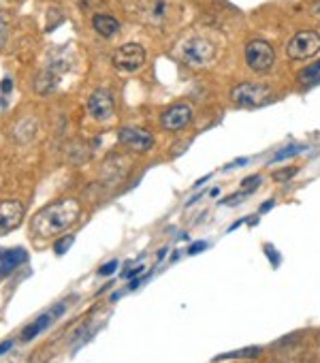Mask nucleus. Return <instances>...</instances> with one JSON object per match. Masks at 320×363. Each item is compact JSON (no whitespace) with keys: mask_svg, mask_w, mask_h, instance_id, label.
Instances as JSON below:
<instances>
[{"mask_svg":"<svg viewBox=\"0 0 320 363\" xmlns=\"http://www.w3.org/2000/svg\"><path fill=\"white\" fill-rule=\"evenodd\" d=\"M92 26H94V30H96L101 37H105V39H111V37H115V34L120 32V22H117L115 18H111V15H105V13L94 15V18H92Z\"/></svg>","mask_w":320,"mask_h":363,"instance_id":"nucleus-12","label":"nucleus"},{"mask_svg":"<svg viewBox=\"0 0 320 363\" xmlns=\"http://www.w3.org/2000/svg\"><path fill=\"white\" fill-rule=\"evenodd\" d=\"M190 120H192V109H190V105H184V103H181V105L169 107V109L162 113L160 125H162L165 131L175 133V131H181L184 127H188Z\"/></svg>","mask_w":320,"mask_h":363,"instance_id":"nucleus-7","label":"nucleus"},{"mask_svg":"<svg viewBox=\"0 0 320 363\" xmlns=\"http://www.w3.org/2000/svg\"><path fill=\"white\" fill-rule=\"evenodd\" d=\"M117 269V261H109L107 265H103L101 269H98V274L101 276H109V274H113Z\"/></svg>","mask_w":320,"mask_h":363,"instance_id":"nucleus-23","label":"nucleus"},{"mask_svg":"<svg viewBox=\"0 0 320 363\" xmlns=\"http://www.w3.org/2000/svg\"><path fill=\"white\" fill-rule=\"evenodd\" d=\"M146 63V49L139 43H126L115 49L113 53V65L124 71V73H133L139 71Z\"/></svg>","mask_w":320,"mask_h":363,"instance_id":"nucleus-5","label":"nucleus"},{"mask_svg":"<svg viewBox=\"0 0 320 363\" xmlns=\"http://www.w3.org/2000/svg\"><path fill=\"white\" fill-rule=\"evenodd\" d=\"M26 261H28V255L22 248L0 250V274H9V272H13L15 267H20Z\"/></svg>","mask_w":320,"mask_h":363,"instance_id":"nucleus-11","label":"nucleus"},{"mask_svg":"<svg viewBox=\"0 0 320 363\" xmlns=\"http://www.w3.org/2000/svg\"><path fill=\"white\" fill-rule=\"evenodd\" d=\"M261 352V348H245V350H237V352H231V355H224L220 359H226V357H256Z\"/></svg>","mask_w":320,"mask_h":363,"instance_id":"nucleus-19","label":"nucleus"},{"mask_svg":"<svg viewBox=\"0 0 320 363\" xmlns=\"http://www.w3.org/2000/svg\"><path fill=\"white\" fill-rule=\"evenodd\" d=\"M73 235H67V237H62V239H58L56 241V246H53V250H56V255H64L69 248H71V244H73Z\"/></svg>","mask_w":320,"mask_h":363,"instance_id":"nucleus-17","label":"nucleus"},{"mask_svg":"<svg viewBox=\"0 0 320 363\" xmlns=\"http://www.w3.org/2000/svg\"><path fill=\"white\" fill-rule=\"evenodd\" d=\"M120 141L126 146V148H131L135 152H148L154 148V137L143 131V129H135V127H124L120 131Z\"/></svg>","mask_w":320,"mask_h":363,"instance_id":"nucleus-9","label":"nucleus"},{"mask_svg":"<svg viewBox=\"0 0 320 363\" xmlns=\"http://www.w3.org/2000/svg\"><path fill=\"white\" fill-rule=\"evenodd\" d=\"M53 86H56V77H53L51 73H43V75H39V79H37V92H41V94L51 92V90H53Z\"/></svg>","mask_w":320,"mask_h":363,"instance_id":"nucleus-15","label":"nucleus"},{"mask_svg":"<svg viewBox=\"0 0 320 363\" xmlns=\"http://www.w3.org/2000/svg\"><path fill=\"white\" fill-rule=\"evenodd\" d=\"M299 79L303 84H316V82H320V60H318V63H314V65H309V67H305L299 73Z\"/></svg>","mask_w":320,"mask_h":363,"instance_id":"nucleus-14","label":"nucleus"},{"mask_svg":"<svg viewBox=\"0 0 320 363\" xmlns=\"http://www.w3.org/2000/svg\"><path fill=\"white\" fill-rule=\"evenodd\" d=\"M318 51H320V34L314 32V30L297 32L288 41V56L293 60H307V58H312Z\"/></svg>","mask_w":320,"mask_h":363,"instance_id":"nucleus-6","label":"nucleus"},{"mask_svg":"<svg viewBox=\"0 0 320 363\" xmlns=\"http://www.w3.org/2000/svg\"><path fill=\"white\" fill-rule=\"evenodd\" d=\"M24 214H26L24 205L15 199L0 203V233L18 229L24 220Z\"/></svg>","mask_w":320,"mask_h":363,"instance_id":"nucleus-8","label":"nucleus"},{"mask_svg":"<svg viewBox=\"0 0 320 363\" xmlns=\"http://www.w3.org/2000/svg\"><path fill=\"white\" fill-rule=\"evenodd\" d=\"M205 248H207V241H197V244H192V246H190V250H188V253H190V255H197V253H203Z\"/></svg>","mask_w":320,"mask_h":363,"instance_id":"nucleus-24","label":"nucleus"},{"mask_svg":"<svg viewBox=\"0 0 320 363\" xmlns=\"http://www.w3.org/2000/svg\"><path fill=\"white\" fill-rule=\"evenodd\" d=\"M103 3H105V0H79L82 9H86V11H94V9L101 7Z\"/></svg>","mask_w":320,"mask_h":363,"instance_id":"nucleus-22","label":"nucleus"},{"mask_svg":"<svg viewBox=\"0 0 320 363\" xmlns=\"http://www.w3.org/2000/svg\"><path fill=\"white\" fill-rule=\"evenodd\" d=\"M82 214V205L77 199H58L49 205H45L43 210L37 212V216L32 218V233L37 237H53V235H60L64 233L69 227H73L77 222Z\"/></svg>","mask_w":320,"mask_h":363,"instance_id":"nucleus-1","label":"nucleus"},{"mask_svg":"<svg viewBox=\"0 0 320 363\" xmlns=\"http://www.w3.org/2000/svg\"><path fill=\"white\" fill-rule=\"evenodd\" d=\"M231 98L239 107H261L271 101V90L261 84H239L231 90Z\"/></svg>","mask_w":320,"mask_h":363,"instance_id":"nucleus-3","label":"nucleus"},{"mask_svg":"<svg viewBox=\"0 0 320 363\" xmlns=\"http://www.w3.org/2000/svg\"><path fill=\"white\" fill-rule=\"evenodd\" d=\"M7 37H9V26H7L5 18L0 15V47L7 43Z\"/></svg>","mask_w":320,"mask_h":363,"instance_id":"nucleus-21","label":"nucleus"},{"mask_svg":"<svg viewBox=\"0 0 320 363\" xmlns=\"http://www.w3.org/2000/svg\"><path fill=\"white\" fill-rule=\"evenodd\" d=\"M11 346H13V342H11V340L3 342V344H0V355H5V352H7V350L11 348Z\"/></svg>","mask_w":320,"mask_h":363,"instance_id":"nucleus-25","label":"nucleus"},{"mask_svg":"<svg viewBox=\"0 0 320 363\" xmlns=\"http://www.w3.org/2000/svg\"><path fill=\"white\" fill-rule=\"evenodd\" d=\"M274 60H276V51L267 41H250L245 47V63L252 71H259L265 73L274 67Z\"/></svg>","mask_w":320,"mask_h":363,"instance_id":"nucleus-2","label":"nucleus"},{"mask_svg":"<svg viewBox=\"0 0 320 363\" xmlns=\"http://www.w3.org/2000/svg\"><path fill=\"white\" fill-rule=\"evenodd\" d=\"M245 163H248V158H237L235 163H231V165H229V169H231V167H243Z\"/></svg>","mask_w":320,"mask_h":363,"instance_id":"nucleus-26","label":"nucleus"},{"mask_svg":"<svg viewBox=\"0 0 320 363\" xmlns=\"http://www.w3.org/2000/svg\"><path fill=\"white\" fill-rule=\"evenodd\" d=\"M181 53H184L186 63L190 67H197L199 69V67H207L212 63L214 56H216V47L207 39L197 37V39H188L181 45Z\"/></svg>","mask_w":320,"mask_h":363,"instance_id":"nucleus-4","label":"nucleus"},{"mask_svg":"<svg viewBox=\"0 0 320 363\" xmlns=\"http://www.w3.org/2000/svg\"><path fill=\"white\" fill-rule=\"evenodd\" d=\"M271 208H274V201H269V203H263L261 212H267V210H271Z\"/></svg>","mask_w":320,"mask_h":363,"instance_id":"nucleus-28","label":"nucleus"},{"mask_svg":"<svg viewBox=\"0 0 320 363\" xmlns=\"http://www.w3.org/2000/svg\"><path fill=\"white\" fill-rule=\"evenodd\" d=\"M267 257H271V259H274V265H278L280 259H278V255L274 253V248H267Z\"/></svg>","mask_w":320,"mask_h":363,"instance_id":"nucleus-27","label":"nucleus"},{"mask_svg":"<svg viewBox=\"0 0 320 363\" xmlns=\"http://www.w3.org/2000/svg\"><path fill=\"white\" fill-rule=\"evenodd\" d=\"M305 148L303 146H288V148H284V150H280L278 154H274V158H271V163H280V160H284V158H290V156H297L299 152H303Z\"/></svg>","mask_w":320,"mask_h":363,"instance_id":"nucleus-16","label":"nucleus"},{"mask_svg":"<svg viewBox=\"0 0 320 363\" xmlns=\"http://www.w3.org/2000/svg\"><path fill=\"white\" fill-rule=\"evenodd\" d=\"M261 184V175H254V177H245L243 179V193H250L254 189H259Z\"/></svg>","mask_w":320,"mask_h":363,"instance_id":"nucleus-18","label":"nucleus"},{"mask_svg":"<svg viewBox=\"0 0 320 363\" xmlns=\"http://www.w3.org/2000/svg\"><path fill=\"white\" fill-rule=\"evenodd\" d=\"M56 319V314H53V310H49L47 314H43V317H39L32 325H28L24 331H22V340L24 342H28V340H32V338H37L43 329H47L49 325H51V321Z\"/></svg>","mask_w":320,"mask_h":363,"instance_id":"nucleus-13","label":"nucleus"},{"mask_svg":"<svg viewBox=\"0 0 320 363\" xmlns=\"http://www.w3.org/2000/svg\"><path fill=\"white\" fill-rule=\"evenodd\" d=\"M88 111L94 120L103 122V120H109L113 113V98L107 90H96L90 101H88Z\"/></svg>","mask_w":320,"mask_h":363,"instance_id":"nucleus-10","label":"nucleus"},{"mask_svg":"<svg viewBox=\"0 0 320 363\" xmlns=\"http://www.w3.org/2000/svg\"><path fill=\"white\" fill-rule=\"evenodd\" d=\"M295 173H297V169H282V171H276L274 173V179L276 182H284V179H290Z\"/></svg>","mask_w":320,"mask_h":363,"instance_id":"nucleus-20","label":"nucleus"}]
</instances>
